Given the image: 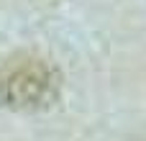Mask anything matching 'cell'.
Segmentation results:
<instances>
[{
    "label": "cell",
    "mask_w": 146,
    "mask_h": 141,
    "mask_svg": "<svg viewBox=\"0 0 146 141\" xmlns=\"http://www.w3.org/2000/svg\"><path fill=\"white\" fill-rule=\"evenodd\" d=\"M62 74L33 54H15L0 64V105L21 113L46 110L59 100Z\"/></svg>",
    "instance_id": "6da1fadb"
}]
</instances>
